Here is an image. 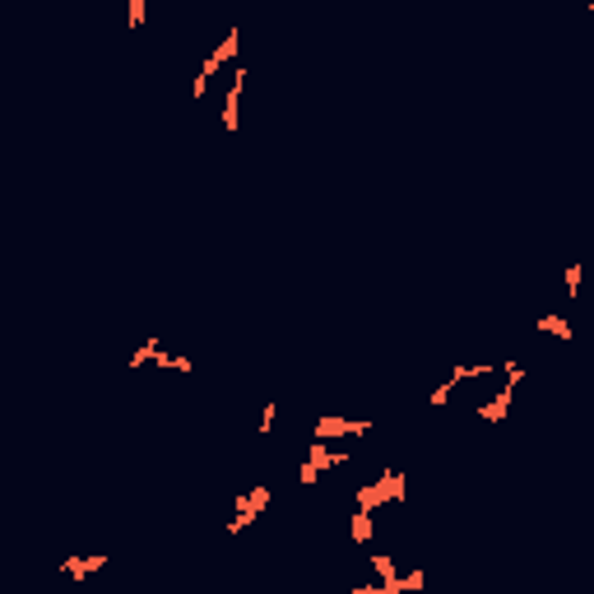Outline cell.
I'll return each mask as SVG.
<instances>
[{"instance_id":"obj_7","label":"cell","mask_w":594,"mask_h":594,"mask_svg":"<svg viewBox=\"0 0 594 594\" xmlns=\"http://www.w3.org/2000/svg\"><path fill=\"white\" fill-rule=\"evenodd\" d=\"M371 534H376V520H371V511H353V516H349V539H353L358 548H367Z\"/></svg>"},{"instance_id":"obj_5","label":"cell","mask_w":594,"mask_h":594,"mask_svg":"<svg viewBox=\"0 0 594 594\" xmlns=\"http://www.w3.org/2000/svg\"><path fill=\"white\" fill-rule=\"evenodd\" d=\"M353 460V450H334V446H325V441H312L307 446V465H316L325 474V469H344Z\"/></svg>"},{"instance_id":"obj_2","label":"cell","mask_w":594,"mask_h":594,"mask_svg":"<svg viewBox=\"0 0 594 594\" xmlns=\"http://www.w3.org/2000/svg\"><path fill=\"white\" fill-rule=\"evenodd\" d=\"M367 418H344V413H321L312 423V441H339V437H367Z\"/></svg>"},{"instance_id":"obj_3","label":"cell","mask_w":594,"mask_h":594,"mask_svg":"<svg viewBox=\"0 0 594 594\" xmlns=\"http://www.w3.org/2000/svg\"><path fill=\"white\" fill-rule=\"evenodd\" d=\"M242 93H246V70L233 65V75H228V93H223V130H228V135H237V126H242Z\"/></svg>"},{"instance_id":"obj_13","label":"cell","mask_w":594,"mask_h":594,"mask_svg":"<svg viewBox=\"0 0 594 594\" xmlns=\"http://www.w3.org/2000/svg\"><path fill=\"white\" fill-rule=\"evenodd\" d=\"M144 14H149L144 0H130V28H144Z\"/></svg>"},{"instance_id":"obj_8","label":"cell","mask_w":594,"mask_h":594,"mask_svg":"<svg viewBox=\"0 0 594 594\" xmlns=\"http://www.w3.org/2000/svg\"><path fill=\"white\" fill-rule=\"evenodd\" d=\"M237 51H242V33H237V28H228V33H223V42H218V47L209 51V56H214L218 65H233V60H237Z\"/></svg>"},{"instance_id":"obj_1","label":"cell","mask_w":594,"mask_h":594,"mask_svg":"<svg viewBox=\"0 0 594 594\" xmlns=\"http://www.w3.org/2000/svg\"><path fill=\"white\" fill-rule=\"evenodd\" d=\"M270 497H274V492H270V483H251V487L242 492V497H237V507H233V520L223 525V534H228V539H237L242 529H251L255 520H260V511L270 507Z\"/></svg>"},{"instance_id":"obj_4","label":"cell","mask_w":594,"mask_h":594,"mask_svg":"<svg viewBox=\"0 0 594 594\" xmlns=\"http://www.w3.org/2000/svg\"><path fill=\"white\" fill-rule=\"evenodd\" d=\"M511 404H516V386H507V381H502L497 395H487V400L478 404V418H483V423H507Z\"/></svg>"},{"instance_id":"obj_12","label":"cell","mask_w":594,"mask_h":594,"mask_svg":"<svg viewBox=\"0 0 594 594\" xmlns=\"http://www.w3.org/2000/svg\"><path fill=\"white\" fill-rule=\"evenodd\" d=\"M580 274H585V270H580L576 260L566 265V297H576V292H580Z\"/></svg>"},{"instance_id":"obj_6","label":"cell","mask_w":594,"mask_h":594,"mask_svg":"<svg viewBox=\"0 0 594 594\" xmlns=\"http://www.w3.org/2000/svg\"><path fill=\"white\" fill-rule=\"evenodd\" d=\"M112 557H65L60 562V576H70V580H88L93 571H102Z\"/></svg>"},{"instance_id":"obj_9","label":"cell","mask_w":594,"mask_h":594,"mask_svg":"<svg viewBox=\"0 0 594 594\" xmlns=\"http://www.w3.org/2000/svg\"><path fill=\"white\" fill-rule=\"evenodd\" d=\"M539 330H543V334H557L562 344H571V339H576V334H571V321H566V316H539Z\"/></svg>"},{"instance_id":"obj_11","label":"cell","mask_w":594,"mask_h":594,"mask_svg":"<svg viewBox=\"0 0 594 594\" xmlns=\"http://www.w3.org/2000/svg\"><path fill=\"white\" fill-rule=\"evenodd\" d=\"M274 423H279V404H265V409H260V437H270Z\"/></svg>"},{"instance_id":"obj_10","label":"cell","mask_w":594,"mask_h":594,"mask_svg":"<svg viewBox=\"0 0 594 594\" xmlns=\"http://www.w3.org/2000/svg\"><path fill=\"white\" fill-rule=\"evenodd\" d=\"M455 386H460V381H455V376H446V381H441V386L428 395V404H432V409H441V404H446L450 395H455Z\"/></svg>"},{"instance_id":"obj_14","label":"cell","mask_w":594,"mask_h":594,"mask_svg":"<svg viewBox=\"0 0 594 594\" xmlns=\"http://www.w3.org/2000/svg\"><path fill=\"white\" fill-rule=\"evenodd\" d=\"M590 14H594V0H590Z\"/></svg>"}]
</instances>
